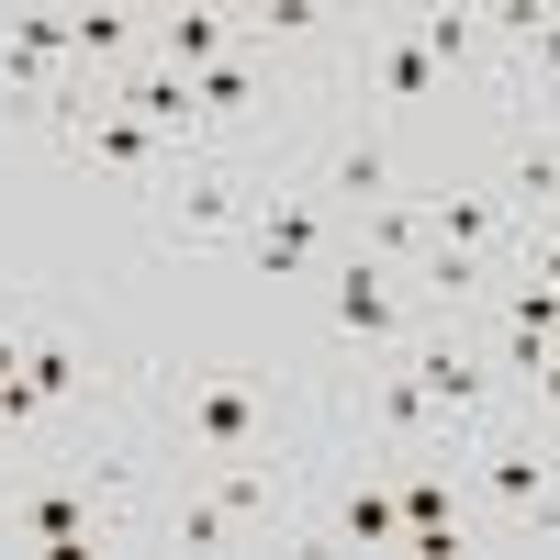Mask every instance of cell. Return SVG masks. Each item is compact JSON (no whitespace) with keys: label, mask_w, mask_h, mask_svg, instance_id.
<instances>
[{"label":"cell","mask_w":560,"mask_h":560,"mask_svg":"<svg viewBox=\"0 0 560 560\" xmlns=\"http://www.w3.org/2000/svg\"><path fill=\"white\" fill-rule=\"evenodd\" d=\"M527 280H549V292H560V224H549V236H527Z\"/></svg>","instance_id":"obj_26"},{"label":"cell","mask_w":560,"mask_h":560,"mask_svg":"<svg viewBox=\"0 0 560 560\" xmlns=\"http://www.w3.org/2000/svg\"><path fill=\"white\" fill-rule=\"evenodd\" d=\"M168 538H179V549H224V538H236V516H224V504H179Z\"/></svg>","instance_id":"obj_22"},{"label":"cell","mask_w":560,"mask_h":560,"mask_svg":"<svg viewBox=\"0 0 560 560\" xmlns=\"http://www.w3.org/2000/svg\"><path fill=\"white\" fill-rule=\"evenodd\" d=\"M179 427H191V448H213V459H247L269 415H258V393L236 382V370H202V382L179 393Z\"/></svg>","instance_id":"obj_1"},{"label":"cell","mask_w":560,"mask_h":560,"mask_svg":"<svg viewBox=\"0 0 560 560\" xmlns=\"http://www.w3.org/2000/svg\"><path fill=\"white\" fill-rule=\"evenodd\" d=\"M0 382H23V337H0Z\"/></svg>","instance_id":"obj_27"},{"label":"cell","mask_w":560,"mask_h":560,"mask_svg":"<svg viewBox=\"0 0 560 560\" xmlns=\"http://www.w3.org/2000/svg\"><path fill=\"white\" fill-rule=\"evenodd\" d=\"M79 158H102V168H158V135L135 124V113H113V102H90V113H79Z\"/></svg>","instance_id":"obj_3"},{"label":"cell","mask_w":560,"mask_h":560,"mask_svg":"<svg viewBox=\"0 0 560 560\" xmlns=\"http://www.w3.org/2000/svg\"><path fill=\"white\" fill-rule=\"evenodd\" d=\"M337 325H348V337H393V269L382 258H359L337 280Z\"/></svg>","instance_id":"obj_8"},{"label":"cell","mask_w":560,"mask_h":560,"mask_svg":"<svg viewBox=\"0 0 560 560\" xmlns=\"http://www.w3.org/2000/svg\"><path fill=\"white\" fill-rule=\"evenodd\" d=\"M382 179H393V158H382V147H370V135H359V147L337 158V191H382Z\"/></svg>","instance_id":"obj_24"},{"label":"cell","mask_w":560,"mask_h":560,"mask_svg":"<svg viewBox=\"0 0 560 560\" xmlns=\"http://www.w3.org/2000/svg\"><path fill=\"white\" fill-rule=\"evenodd\" d=\"M382 427H404V438L438 427V404H427V382H415V370H393V382H382Z\"/></svg>","instance_id":"obj_16"},{"label":"cell","mask_w":560,"mask_h":560,"mask_svg":"<svg viewBox=\"0 0 560 560\" xmlns=\"http://www.w3.org/2000/svg\"><path fill=\"white\" fill-rule=\"evenodd\" d=\"M23 393H34V404L79 393V359H68V348H23Z\"/></svg>","instance_id":"obj_20"},{"label":"cell","mask_w":560,"mask_h":560,"mask_svg":"<svg viewBox=\"0 0 560 560\" xmlns=\"http://www.w3.org/2000/svg\"><path fill=\"white\" fill-rule=\"evenodd\" d=\"M90 527H102V504H90L79 482H57V493L23 504V538H34V549H90Z\"/></svg>","instance_id":"obj_5"},{"label":"cell","mask_w":560,"mask_h":560,"mask_svg":"<svg viewBox=\"0 0 560 560\" xmlns=\"http://www.w3.org/2000/svg\"><path fill=\"white\" fill-rule=\"evenodd\" d=\"M124 45H135L124 12H68V57H124Z\"/></svg>","instance_id":"obj_18"},{"label":"cell","mask_w":560,"mask_h":560,"mask_svg":"<svg viewBox=\"0 0 560 560\" xmlns=\"http://www.w3.org/2000/svg\"><path fill=\"white\" fill-rule=\"evenodd\" d=\"M427 224H438V247H459V258H482V247L504 236V191H448V202H438Z\"/></svg>","instance_id":"obj_7"},{"label":"cell","mask_w":560,"mask_h":560,"mask_svg":"<svg viewBox=\"0 0 560 560\" xmlns=\"http://www.w3.org/2000/svg\"><path fill=\"white\" fill-rule=\"evenodd\" d=\"M415 382H427V404H438V415H471V404H482V359L427 348V359H415Z\"/></svg>","instance_id":"obj_11"},{"label":"cell","mask_w":560,"mask_h":560,"mask_svg":"<svg viewBox=\"0 0 560 560\" xmlns=\"http://www.w3.org/2000/svg\"><path fill=\"white\" fill-rule=\"evenodd\" d=\"M370 68H382V102H427V90H438V57L415 45V23L370 45Z\"/></svg>","instance_id":"obj_9"},{"label":"cell","mask_w":560,"mask_h":560,"mask_svg":"<svg viewBox=\"0 0 560 560\" xmlns=\"http://www.w3.org/2000/svg\"><path fill=\"white\" fill-rule=\"evenodd\" d=\"M303 258H314V213H303V202H280V213L258 224V269H269V280H292Z\"/></svg>","instance_id":"obj_12"},{"label":"cell","mask_w":560,"mask_h":560,"mask_svg":"<svg viewBox=\"0 0 560 560\" xmlns=\"http://www.w3.org/2000/svg\"><path fill=\"white\" fill-rule=\"evenodd\" d=\"M102 102H113V113H135L147 135H179V124L202 113V102H191V79H179V68H124V79L102 90Z\"/></svg>","instance_id":"obj_2"},{"label":"cell","mask_w":560,"mask_h":560,"mask_svg":"<svg viewBox=\"0 0 560 560\" xmlns=\"http://www.w3.org/2000/svg\"><path fill=\"white\" fill-rule=\"evenodd\" d=\"M337 527H348L359 549H404V504H393L382 482H359V493H348V516H337Z\"/></svg>","instance_id":"obj_14"},{"label":"cell","mask_w":560,"mask_h":560,"mask_svg":"<svg viewBox=\"0 0 560 560\" xmlns=\"http://www.w3.org/2000/svg\"><path fill=\"white\" fill-rule=\"evenodd\" d=\"M415 45H427L438 68H459V57H482L493 34H482V12H415Z\"/></svg>","instance_id":"obj_13"},{"label":"cell","mask_w":560,"mask_h":560,"mask_svg":"<svg viewBox=\"0 0 560 560\" xmlns=\"http://www.w3.org/2000/svg\"><path fill=\"white\" fill-rule=\"evenodd\" d=\"M393 504H404V549H448V538H459V504H448V482H427V471H415Z\"/></svg>","instance_id":"obj_10"},{"label":"cell","mask_w":560,"mask_h":560,"mask_svg":"<svg viewBox=\"0 0 560 560\" xmlns=\"http://www.w3.org/2000/svg\"><path fill=\"white\" fill-rule=\"evenodd\" d=\"M482 482H493V504H504V516H538L549 459H538V448H516V438H493V448H482Z\"/></svg>","instance_id":"obj_6"},{"label":"cell","mask_w":560,"mask_h":560,"mask_svg":"<svg viewBox=\"0 0 560 560\" xmlns=\"http://www.w3.org/2000/svg\"><path fill=\"white\" fill-rule=\"evenodd\" d=\"M168 224H179L191 247H202V236H224V224H236V179H191V202H179Z\"/></svg>","instance_id":"obj_15"},{"label":"cell","mask_w":560,"mask_h":560,"mask_svg":"<svg viewBox=\"0 0 560 560\" xmlns=\"http://www.w3.org/2000/svg\"><path fill=\"white\" fill-rule=\"evenodd\" d=\"M427 280H438L448 303H471V292H482V258H459V247H427Z\"/></svg>","instance_id":"obj_23"},{"label":"cell","mask_w":560,"mask_h":560,"mask_svg":"<svg viewBox=\"0 0 560 560\" xmlns=\"http://www.w3.org/2000/svg\"><path fill=\"white\" fill-rule=\"evenodd\" d=\"M213 504H224V516H236V527H258V516H280V493H269L258 471H224V493H213Z\"/></svg>","instance_id":"obj_21"},{"label":"cell","mask_w":560,"mask_h":560,"mask_svg":"<svg viewBox=\"0 0 560 560\" xmlns=\"http://www.w3.org/2000/svg\"><path fill=\"white\" fill-rule=\"evenodd\" d=\"M224 57H236V34H224L213 12H168V23H158V68L202 79V68H224Z\"/></svg>","instance_id":"obj_4"},{"label":"cell","mask_w":560,"mask_h":560,"mask_svg":"<svg viewBox=\"0 0 560 560\" xmlns=\"http://www.w3.org/2000/svg\"><path fill=\"white\" fill-rule=\"evenodd\" d=\"M527 382H538V404H549V415H560V337H549V348H538V359H527Z\"/></svg>","instance_id":"obj_25"},{"label":"cell","mask_w":560,"mask_h":560,"mask_svg":"<svg viewBox=\"0 0 560 560\" xmlns=\"http://www.w3.org/2000/svg\"><path fill=\"white\" fill-rule=\"evenodd\" d=\"M247 90H258V68H247V57H224V68H202V79H191V102H202V113H236Z\"/></svg>","instance_id":"obj_19"},{"label":"cell","mask_w":560,"mask_h":560,"mask_svg":"<svg viewBox=\"0 0 560 560\" xmlns=\"http://www.w3.org/2000/svg\"><path fill=\"white\" fill-rule=\"evenodd\" d=\"M370 236H382V258H415V247H438V224H427V202H382Z\"/></svg>","instance_id":"obj_17"}]
</instances>
